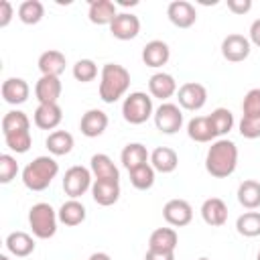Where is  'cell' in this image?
I'll list each match as a JSON object with an SVG mask.
<instances>
[{
    "mask_svg": "<svg viewBox=\"0 0 260 260\" xmlns=\"http://www.w3.org/2000/svg\"><path fill=\"white\" fill-rule=\"evenodd\" d=\"M238 167V146L230 138H217L211 142L205 154V171L215 179L230 177Z\"/></svg>",
    "mask_w": 260,
    "mask_h": 260,
    "instance_id": "1",
    "label": "cell"
},
{
    "mask_svg": "<svg viewBox=\"0 0 260 260\" xmlns=\"http://www.w3.org/2000/svg\"><path fill=\"white\" fill-rule=\"evenodd\" d=\"M130 87V71L118 63H106L100 71V98L106 104H114L126 95Z\"/></svg>",
    "mask_w": 260,
    "mask_h": 260,
    "instance_id": "2",
    "label": "cell"
},
{
    "mask_svg": "<svg viewBox=\"0 0 260 260\" xmlns=\"http://www.w3.org/2000/svg\"><path fill=\"white\" fill-rule=\"evenodd\" d=\"M59 173V162L53 156H37L22 169V183L30 191H45Z\"/></svg>",
    "mask_w": 260,
    "mask_h": 260,
    "instance_id": "3",
    "label": "cell"
},
{
    "mask_svg": "<svg viewBox=\"0 0 260 260\" xmlns=\"http://www.w3.org/2000/svg\"><path fill=\"white\" fill-rule=\"evenodd\" d=\"M57 223H59V215L49 203L41 201L28 209V225H30L35 238H39V240L53 238L57 232Z\"/></svg>",
    "mask_w": 260,
    "mask_h": 260,
    "instance_id": "4",
    "label": "cell"
},
{
    "mask_svg": "<svg viewBox=\"0 0 260 260\" xmlns=\"http://www.w3.org/2000/svg\"><path fill=\"white\" fill-rule=\"evenodd\" d=\"M122 116L128 124H144L150 116H154L152 108V98L144 91H132L124 98L122 102Z\"/></svg>",
    "mask_w": 260,
    "mask_h": 260,
    "instance_id": "5",
    "label": "cell"
},
{
    "mask_svg": "<svg viewBox=\"0 0 260 260\" xmlns=\"http://www.w3.org/2000/svg\"><path fill=\"white\" fill-rule=\"evenodd\" d=\"M93 175L89 169L81 167V165H73L65 171L63 175V191L65 195H69V199H79L85 191L91 189L93 185Z\"/></svg>",
    "mask_w": 260,
    "mask_h": 260,
    "instance_id": "6",
    "label": "cell"
},
{
    "mask_svg": "<svg viewBox=\"0 0 260 260\" xmlns=\"http://www.w3.org/2000/svg\"><path fill=\"white\" fill-rule=\"evenodd\" d=\"M154 126L158 132L162 134H175L181 130L183 126V112L177 104L171 102H162L156 110H154Z\"/></svg>",
    "mask_w": 260,
    "mask_h": 260,
    "instance_id": "7",
    "label": "cell"
},
{
    "mask_svg": "<svg viewBox=\"0 0 260 260\" xmlns=\"http://www.w3.org/2000/svg\"><path fill=\"white\" fill-rule=\"evenodd\" d=\"M177 100L183 110L197 112L207 102V89H205V85H201L197 81H187L177 89Z\"/></svg>",
    "mask_w": 260,
    "mask_h": 260,
    "instance_id": "8",
    "label": "cell"
},
{
    "mask_svg": "<svg viewBox=\"0 0 260 260\" xmlns=\"http://www.w3.org/2000/svg\"><path fill=\"white\" fill-rule=\"evenodd\" d=\"M250 47H252V43H250L248 37L238 35V32H232V35H228L221 41V55L230 63H240V61L248 59V55L252 51Z\"/></svg>",
    "mask_w": 260,
    "mask_h": 260,
    "instance_id": "9",
    "label": "cell"
},
{
    "mask_svg": "<svg viewBox=\"0 0 260 260\" xmlns=\"http://www.w3.org/2000/svg\"><path fill=\"white\" fill-rule=\"evenodd\" d=\"M162 217L169 225L173 228H183L189 225L193 219V207L185 199H169L162 207Z\"/></svg>",
    "mask_w": 260,
    "mask_h": 260,
    "instance_id": "10",
    "label": "cell"
},
{
    "mask_svg": "<svg viewBox=\"0 0 260 260\" xmlns=\"http://www.w3.org/2000/svg\"><path fill=\"white\" fill-rule=\"evenodd\" d=\"M110 32L118 41H132L140 32V20L132 12H118V16L110 24Z\"/></svg>",
    "mask_w": 260,
    "mask_h": 260,
    "instance_id": "11",
    "label": "cell"
},
{
    "mask_svg": "<svg viewBox=\"0 0 260 260\" xmlns=\"http://www.w3.org/2000/svg\"><path fill=\"white\" fill-rule=\"evenodd\" d=\"M167 16L169 20L179 26V28H189L195 24L197 20V10L191 2L187 0H173L169 6H167Z\"/></svg>",
    "mask_w": 260,
    "mask_h": 260,
    "instance_id": "12",
    "label": "cell"
},
{
    "mask_svg": "<svg viewBox=\"0 0 260 260\" xmlns=\"http://www.w3.org/2000/svg\"><path fill=\"white\" fill-rule=\"evenodd\" d=\"M108 114L104 110H98V108H91L87 110L83 116H81V122H79V130L83 136L87 138H98L106 132L108 128Z\"/></svg>",
    "mask_w": 260,
    "mask_h": 260,
    "instance_id": "13",
    "label": "cell"
},
{
    "mask_svg": "<svg viewBox=\"0 0 260 260\" xmlns=\"http://www.w3.org/2000/svg\"><path fill=\"white\" fill-rule=\"evenodd\" d=\"M171 59V49L165 41L160 39H154V41H148L142 49V61L146 67H152V69H158L162 65H167Z\"/></svg>",
    "mask_w": 260,
    "mask_h": 260,
    "instance_id": "14",
    "label": "cell"
},
{
    "mask_svg": "<svg viewBox=\"0 0 260 260\" xmlns=\"http://www.w3.org/2000/svg\"><path fill=\"white\" fill-rule=\"evenodd\" d=\"M2 98L6 104L10 106H20L28 100V93H30V87L28 83L22 79V77H8L2 81Z\"/></svg>",
    "mask_w": 260,
    "mask_h": 260,
    "instance_id": "15",
    "label": "cell"
},
{
    "mask_svg": "<svg viewBox=\"0 0 260 260\" xmlns=\"http://www.w3.org/2000/svg\"><path fill=\"white\" fill-rule=\"evenodd\" d=\"M61 79L51 77V75H41L39 81L35 83V95L39 104H57L61 98Z\"/></svg>",
    "mask_w": 260,
    "mask_h": 260,
    "instance_id": "16",
    "label": "cell"
},
{
    "mask_svg": "<svg viewBox=\"0 0 260 260\" xmlns=\"http://www.w3.org/2000/svg\"><path fill=\"white\" fill-rule=\"evenodd\" d=\"M91 197L102 207L114 205L120 199V181H100V179H93Z\"/></svg>",
    "mask_w": 260,
    "mask_h": 260,
    "instance_id": "17",
    "label": "cell"
},
{
    "mask_svg": "<svg viewBox=\"0 0 260 260\" xmlns=\"http://www.w3.org/2000/svg\"><path fill=\"white\" fill-rule=\"evenodd\" d=\"M201 217L207 225L219 228L228 221V205L219 197H209L201 203Z\"/></svg>",
    "mask_w": 260,
    "mask_h": 260,
    "instance_id": "18",
    "label": "cell"
},
{
    "mask_svg": "<svg viewBox=\"0 0 260 260\" xmlns=\"http://www.w3.org/2000/svg\"><path fill=\"white\" fill-rule=\"evenodd\" d=\"M177 81L171 73H165V71H158L154 75H150L148 79V91L152 98H158V100H169L177 93Z\"/></svg>",
    "mask_w": 260,
    "mask_h": 260,
    "instance_id": "19",
    "label": "cell"
},
{
    "mask_svg": "<svg viewBox=\"0 0 260 260\" xmlns=\"http://www.w3.org/2000/svg\"><path fill=\"white\" fill-rule=\"evenodd\" d=\"M35 124L41 130H55L63 120V110L59 104H39L35 110Z\"/></svg>",
    "mask_w": 260,
    "mask_h": 260,
    "instance_id": "20",
    "label": "cell"
},
{
    "mask_svg": "<svg viewBox=\"0 0 260 260\" xmlns=\"http://www.w3.org/2000/svg\"><path fill=\"white\" fill-rule=\"evenodd\" d=\"M89 171L93 175V179H100V181H120V171L118 167L114 165V160L104 154V152H98L91 156L89 160Z\"/></svg>",
    "mask_w": 260,
    "mask_h": 260,
    "instance_id": "21",
    "label": "cell"
},
{
    "mask_svg": "<svg viewBox=\"0 0 260 260\" xmlns=\"http://www.w3.org/2000/svg\"><path fill=\"white\" fill-rule=\"evenodd\" d=\"M39 71L41 75H51V77H59L63 71H65V65H67V59L61 51L57 49H49L45 53H41L39 57Z\"/></svg>",
    "mask_w": 260,
    "mask_h": 260,
    "instance_id": "22",
    "label": "cell"
},
{
    "mask_svg": "<svg viewBox=\"0 0 260 260\" xmlns=\"http://www.w3.org/2000/svg\"><path fill=\"white\" fill-rule=\"evenodd\" d=\"M57 215H59V221H61L63 225L75 228V225H79V223L85 221L87 211H85V205H83L79 199H67V201L59 207Z\"/></svg>",
    "mask_w": 260,
    "mask_h": 260,
    "instance_id": "23",
    "label": "cell"
},
{
    "mask_svg": "<svg viewBox=\"0 0 260 260\" xmlns=\"http://www.w3.org/2000/svg\"><path fill=\"white\" fill-rule=\"evenodd\" d=\"M87 16H89V22L93 24H112V20L118 16L116 12V4L112 0H91L89 2V10H87Z\"/></svg>",
    "mask_w": 260,
    "mask_h": 260,
    "instance_id": "24",
    "label": "cell"
},
{
    "mask_svg": "<svg viewBox=\"0 0 260 260\" xmlns=\"http://www.w3.org/2000/svg\"><path fill=\"white\" fill-rule=\"evenodd\" d=\"M6 250L16 258H26L35 252V240L26 232H10L6 236Z\"/></svg>",
    "mask_w": 260,
    "mask_h": 260,
    "instance_id": "25",
    "label": "cell"
},
{
    "mask_svg": "<svg viewBox=\"0 0 260 260\" xmlns=\"http://www.w3.org/2000/svg\"><path fill=\"white\" fill-rule=\"evenodd\" d=\"M150 165H152V169L156 173L167 175V173H173L179 167V156H177V152L173 148L158 146V148H154L150 152Z\"/></svg>",
    "mask_w": 260,
    "mask_h": 260,
    "instance_id": "26",
    "label": "cell"
},
{
    "mask_svg": "<svg viewBox=\"0 0 260 260\" xmlns=\"http://www.w3.org/2000/svg\"><path fill=\"white\" fill-rule=\"evenodd\" d=\"M177 244H179V236L173 228H156L148 238V250L175 252Z\"/></svg>",
    "mask_w": 260,
    "mask_h": 260,
    "instance_id": "27",
    "label": "cell"
},
{
    "mask_svg": "<svg viewBox=\"0 0 260 260\" xmlns=\"http://www.w3.org/2000/svg\"><path fill=\"white\" fill-rule=\"evenodd\" d=\"M120 160H122V165H124L128 171H132V169H136V167H140V165H146V162L150 160V154H148V150H146L144 144H140V142H128V144L122 148Z\"/></svg>",
    "mask_w": 260,
    "mask_h": 260,
    "instance_id": "28",
    "label": "cell"
},
{
    "mask_svg": "<svg viewBox=\"0 0 260 260\" xmlns=\"http://www.w3.org/2000/svg\"><path fill=\"white\" fill-rule=\"evenodd\" d=\"M73 144H75L73 134L67 132V130H53V132L47 136V140H45V146H47L49 152L55 154V156L69 154V152L73 150Z\"/></svg>",
    "mask_w": 260,
    "mask_h": 260,
    "instance_id": "29",
    "label": "cell"
},
{
    "mask_svg": "<svg viewBox=\"0 0 260 260\" xmlns=\"http://www.w3.org/2000/svg\"><path fill=\"white\" fill-rule=\"evenodd\" d=\"M187 136L195 142H211L215 136L211 124H209V118L207 116H195L189 120L187 124Z\"/></svg>",
    "mask_w": 260,
    "mask_h": 260,
    "instance_id": "30",
    "label": "cell"
},
{
    "mask_svg": "<svg viewBox=\"0 0 260 260\" xmlns=\"http://www.w3.org/2000/svg\"><path fill=\"white\" fill-rule=\"evenodd\" d=\"M238 201L246 209H258L260 207V183L254 179H246L238 187Z\"/></svg>",
    "mask_w": 260,
    "mask_h": 260,
    "instance_id": "31",
    "label": "cell"
},
{
    "mask_svg": "<svg viewBox=\"0 0 260 260\" xmlns=\"http://www.w3.org/2000/svg\"><path fill=\"white\" fill-rule=\"evenodd\" d=\"M207 118H209V124L215 132V136H219V138H223L234 128V114L228 108H215Z\"/></svg>",
    "mask_w": 260,
    "mask_h": 260,
    "instance_id": "32",
    "label": "cell"
},
{
    "mask_svg": "<svg viewBox=\"0 0 260 260\" xmlns=\"http://www.w3.org/2000/svg\"><path fill=\"white\" fill-rule=\"evenodd\" d=\"M128 173H130V185H132L134 189H138V191H146V189H150V187L154 185V175H156V171L152 169L150 162L140 165V167H136V169H132V171H128Z\"/></svg>",
    "mask_w": 260,
    "mask_h": 260,
    "instance_id": "33",
    "label": "cell"
},
{
    "mask_svg": "<svg viewBox=\"0 0 260 260\" xmlns=\"http://www.w3.org/2000/svg\"><path fill=\"white\" fill-rule=\"evenodd\" d=\"M236 230L244 238L260 236V211H246L236 219Z\"/></svg>",
    "mask_w": 260,
    "mask_h": 260,
    "instance_id": "34",
    "label": "cell"
},
{
    "mask_svg": "<svg viewBox=\"0 0 260 260\" xmlns=\"http://www.w3.org/2000/svg\"><path fill=\"white\" fill-rule=\"evenodd\" d=\"M20 130H30V120L20 110H10L2 118V134H12Z\"/></svg>",
    "mask_w": 260,
    "mask_h": 260,
    "instance_id": "35",
    "label": "cell"
},
{
    "mask_svg": "<svg viewBox=\"0 0 260 260\" xmlns=\"http://www.w3.org/2000/svg\"><path fill=\"white\" fill-rule=\"evenodd\" d=\"M45 16V6L39 0H24L18 6V18L24 24H37Z\"/></svg>",
    "mask_w": 260,
    "mask_h": 260,
    "instance_id": "36",
    "label": "cell"
},
{
    "mask_svg": "<svg viewBox=\"0 0 260 260\" xmlns=\"http://www.w3.org/2000/svg\"><path fill=\"white\" fill-rule=\"evenodd\" d=\"M4 142L6 146L16 152V154H24L28 152L32 138H30V130H20V132H12V134H4Z\"/></svg>",
    "mask_w": 260,
    "mask_h": 260,
    "instance_id": "37",
    "label": "cell"
},
{
    "mask_svg": "<svg viewBox=\"0 0 260 260\" xmlns=\"http://www.w3.org/2000/svg\"><path fill=\"white\" fill-rule=\"evenodd\" d=\"M73 77L81 83H89L98 77V65L95 61L91 59H79L75 65H73Z\"/></svg>",
    "mask_w": 260,
    "mask_h": 260,
    "instance_id": "38",
    "label": "cell"
},
{
    "mask_svg": "<svg viewBox=\"0 0 260 260\" xmlns=\"http://www.w3.org/2000/svg\"><path fill=\"white\" fill-rule=\"evenodd\" d=\"M16 173H18V162H16V158L12 156V154H8V152H4V154H0V183H10L14 177H16Z\"/></svg>",
    "mask_w": 260,
    "mask_h": 260,
    "instance_id": "39",
    "label": "cell"
},
{
    "mask_svg": "<svg viewBox=\"0 0 260 260\" xmlns=\"http://www.w3.org/2000/svg\"><path fill=\"white\" fill-rule=\"evenodd\" d=\"M240 134L248 140L260 138V116H242L240 120Z\"/></svg>",
    "mask_w": 260,
    "mask_h": 260,
    "instance_id": "40",
    "label": "cell"
},
{
    "mask_svg": "<svg viewBox=\"0 0 260 260\" xmlns=\"http://www.w3.org/2000/svg\"><path fill=\"white\" fill-rule=\"evenodd\" d=\"M244 116H260V87H252L242 102Z\"/></svg>",
    "mask_w": 260,
    "mask_h": 260,
    "instance_id": "41",
    "label": "cell"
},
{
    "mask_svg": "<svg viewBox=\"0 0 260 260\" xmlns=\"http://www.w3.org/2000/svg\"><path fill=\"white\" fill-rule=\"evenodd\" d=\"M12 16H14V8H12V4H10L8 0H0V28L8 26L10 20H12Z\"/></svg>",
    "mask_w": 260,
    "mask_h": 260,
    "instance_id": "42",
    "label": "cell"
},
{
    "mask_svg": "<svg viewBox=\"0 0 260 260\" xmlns=\"http://www.w3.org/2000/svg\"><path fill=\"white\" fill-rule=\"evenodd\" d=\"M228 10L234 14H246L252 10V0H228Z\"/></svg>",
    "mask_w": 260,
    "mask_h": 260,
    "instance_id": "43",
    "label": "cell"
},
{
    "mask_svg": "<svg viewBox=\"0 0 260 260\" xmlns=\"http://www.w3.org/2000/svg\"><path fill=\"white\" fill-rule=\"evenodd\" d=\"M144 260H175V252H160V250H148L144 254Z\"/></svg>",
    "mask_w": 260,
    "mask_h": 260,
    "instance_id": "44",
    "label": "cell"
},
{
    "mask_svg": "<svg viewBox=\"0 0 260 260\" xmlns=\"http://www.w3.org/2000/svg\"><path fill=\"white\" fill-rule=\"evenodd\" d=\"M250 43L252 45H256V47H260V18H256L252 24H250Z\"/></svg>",
    "mask_w": 260,
    "mask_h": 260,
    "instance_id": "45",
    "label": "cell"
},
{
    "mask_svg": "<svg viewBox=\"0 0 260 260\" xmlns=\"http://www.w3.org/2000/svg\"><path fill=\"white\" fill-rule=\"evenodd\" d=\"M89 260H112L106 252H93L91 256H89Z\"/></svg>",
    "mask_w": 260,
    "mask_h": 260,
    "instance_id": "46",
    "label": "cell"
},
{
    "mask_svg": "<svg viewBox=\"0 0 260 260\" xmlns=\"http://www.w3.org/2000/svg\"><path fill=\"white\" fill-rule=\"evenodd\" d=\"M0 260H10V258H8L6 254H0Z\"/></svg>",
    "mask_w": 260,
    "mask_h": 260,
    "instance_id": "47",
    "label": "cell"
},
{
    "mask_svg": "<svg viewBox=\"0 0 260 260\" xmlns=\"http://www.w3.org/2000/svg\"><path fill=\"white\" fill-rule=\"evenodd\" d=\"M199 260H209V258H205V256H201V258H199Z\"/></svg>",
    "mask_w": 260,
    "mask_h": 260,
    "instance_id": "48",
    "label": "cell"
},
{
    "mask_svg": "<svg viewBox=\"0 0 260 260\" xmlns=\"http://www.w3.org/2000/svg\"><path fill=\"white\" fill-rule=\"evenodd\" d=\"M256 260H260V252H258V256H256Z\"/></svg>",
    "mask_w": 260,
    "mask_h": 260,
    "instance_id": "49",
    "label": "cell"
}]
</instances>
